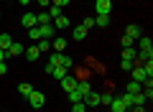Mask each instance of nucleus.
I'll use <instances>...</instances> for the list:
<instances>
[{"mask_svg": "<svg viewBox=\"0 0 153 112\" xmlns=\"http://www.w3.org/2000/svg\"><path fill=\"white\" fill-rule=\"evenodd\" d=\"M28 102H31V107L41 110V107L46 105V94H44V92H38V89H33L31 94H28Z\"/></svg>", "mask_w": 153, "mask_h": 112, "instance_id": "1", "label": "nucleus"}, {"mask_svg": "<svg viewBox=\"0 0 153 112\" xmlns=\"http://www.w3.org/2000/svg\"><path fill=\"white\" fill-rule=\"evenodd\" d=\"M94 10H97V16H110L112 0H97V3H94Z\"/></svg>", "mask_w": 153, "mask_h": 112, "instance_id": "2", "label": "nucleus"}, {"mask_svg": "<svg viewBox=\"0 0 153 112\" xmlns=\"http://www.w3.org/2000/svg\"><path fill=\"white\" fill-rule=\"evenodd\" d=\"M130 76H133V82H138V84H143L146 79H151V76H146L143 66H133V69H130Z\"/></svg>", "mask_w": 153, "mask_h": 112, "instance_id": "3", "label": "nucleus"}, {"mask_svg": "<svg viewBox=\"0 0 153 112\" xmlns=\"http://www.w3.org/2000/svg\"><path fill=\"white\" fill-rule=\"evenodd\" d=\"M21 23H23V28H26V31H28V28H36V26H38V21H36V16H33V13H26V16L21 18Z\"/></svg>", "mask_w": 153, "mask_h": 112, "instance_id": "4", "label": "nucleus"}, {"mask_svg": "<svg viewBox=\"0 0 153 112\" xmlns=\"http://www.w3.org/2000/svg\"><path fill=\"white\" fill-rule=\"evenodd\" d=\"M110 110H112V112H128V107H125V102H123L120 97H112V102H110Z\"/></svg>", "mask_w": 153, "mask_h": 112, "instance_id": "5", "label": "nucleus"}, {"mask_svg": "<svg viewBox=\"0 0 153 112\" xmlns=\"http://www.w3.org/2000/svg\"><path fill=\"white\" fill-rule=\"evenodd\" d=\"M82 102H84L87 107H97V105H100V94H97V92H89V94L84 97Z\"/></svg>", "mask_w": 153, "mask_h": 112, "instance_id": "6", "label": "nucleus"}, {"mask_svg": "<svg viewBox=\"0 0 153 112\" xmlns=\"http://www.w3.org/2000/svg\"><path fill=\"white\" fill-rule=\"evenodd\" d=\"M140 51H148V53H153V41H151V36H140Z\"/></svg>", "mask_w": 153, "mask_h": 112, "instance_id": "7", "label": "nucleus"}, {"mask_svg": "<svg viewBox=\"0 0 153 112\" xmlns=\"http://www.w3.org/2000/svg\"><path fill=\"white\" fill-rule=\"evenodd\" d=\"M74 89L79 92V94H82V99L89 94V92H92V89H89V82H84V79H82V82H76V87H74Z\"/></svg>", "mask_w": 153, "mask_h": 112, "instance_id": "8", "label": "nucleus"}, {"mask_svg": "<svg viewBox=\"0 0 153 112\" xmlns=\"http://www.w3.org/2000/svg\"><path fill=\"white\" fill-rule=\"evenodd\" d=\"M51 26H54V28H66V26H69V18L61 13V16H56L54 21H51Z\"/></svg>", "mask_w": 153, "mask_h": 112, "instance_id": "9", "label": "nucleus"}, {"mask_svg": "<svg viewBox=\"0 0 153 112\" xmlns=\"http://www.w3.org/2000/svg\"><path fill=\"white\" fill-rule=\"evenodd\" d=\"M74 87H76V79H74V76H64V79H61V89H64V92H71Z\"/></svg>", "mask_w": 153, "mask_h": 112, "instance_id": "10", "label": "nucleus"}, {"mask_svg": "<svg viewBox=\"0 0 153 112\" xmlns=\"http://www.w3.org/2000/svg\"><path fill=\"white\" fill-rule=\"evenodd\" d=\"M71 36H74V41H84V38H87V28H84V26H76L74 31H71Z\"/></svg>", "mask_w": 153, "mask_h": 112, "instance_id": "11", "label": "nucleus"}, {"mask_svg": "<svg viewBox=\"0 0 153 112\" xmlns=\"http://www.w3.org/2000/svg\"><path fill=\"white\" fill-rule=\"evenodd\" d=\"M54 31H56V28L51 26V23H46V26H38V33H41V38H49V36H54Z\"/></svg>", "mask_w": 153, "mask_h": 112, "instance_id": "12", "label": "nucleus"}, {"mask_svg": "<svg viewBox=\"0 0 153 112\" xmlns=\"http://www.w3.org/2000/svg\"><path fill=\"white\" fill-rule=\"evenodd\" d=\"M23 51H26V48H23L21 43H16V41H13V46H10V48L5 51V56H21Z\"/></svg>", "mask_w": 153, "mask_h": 112, "instance_id": "13", "label": "nucleus"}, {"mask_svg": "<svg viewBox=\"0 0 153 112\" xmlns=\"http://www.w3.org/2000/svg\"><path fill=\"white\" fill-rule=\"evenodd\" d=\"M38 56H41V51H38V46H28V48H26V59H28V61H36Z\"/></svg>", "mask_w": 153, "mask_h": 112, "instance_id": "14", "label": "nucleus"}, {"mask_svg": "<svg viewBox=\"0 0 153 112\" xmlns=\"http://www.w3.org/2000/svg\"><path fill=\"white\" fill-rule=\"evenodd\" d=\"M10 46H13V38L8 36V33H0V48H3V51H8Z\"/></svg>", "mask_w": 153, "mask_h": 112, "instance_id": "15", "label": "nucleus"}, {"mask_svg": "<svg viewBox=\"0 0 153 112\" xmlns=\"http://www.w3.org/2000/svg\"><path fill=\"white\" fill-rule=\"evenodd\" d=\"M125 92H128V94H138V92H143V84H138V82L130 79V82H128V89H125Z\"/></svg>", "mask_w": 153, "mask_h": 112, "instance_id": "16", "label": "nucleus"}, {"mask_svg": "<svg viewBox=\"0 0 153 112\" xmlns=\"http://www.w3.org/2000/svg\"><path fill=\"white\" fill-rule=\"evenodd\" d=\"M125 36H130L133 41H135V38H140V28H138L135 23H133V26H128V31H125Z\"/></svg>", "mask_w": 153, "mask_h": 112, "instance_id": "17", "label": "nucleus"}, {"mask_svg": "<svg viewBox=\"0 0 153 112\" xmlns=\"http://www.w3.org/2000/svg\"><path fill=\"white\" fill-rule=\"evenodd\" d=\"M36 46H38V51H41V53H49V51H51V43H49V38H41V41H38Z\"/></svg>", "mask_w": 153, "mask_h": 112, "instance_id": "18", "label": "nucleus"}, {"mask_svg": "<svg viewBox=\"0 0 153 112\" xmlns=\"http://www.w3.org/2000/svg\"><path fill=\"white\" fill-rule=\"evenodd\" d=\"M64 46H66V41H64V38H54V43H51V48H54L56 53H61V51H64Z\"/></svg>", "mask_w": 153, "mask_h": 112, "instance_id": "19", "label": "nucleus"}, {"mask_svg": "<svg viewBox=\"0 0 153 112\" xmlns=\"http://www.w3.org/2000/svg\"><path fill=\"white\" fill-rule=\"evenodd\" d=\"M51 76H56V79H64V76H66V69H64V66H54V69H51Z\"/></svg>", "mask_w": 153, "mask_h": 112, "instance_id": "20", "label": "nucleus"}, {"mask_svg": "<svg viewBox=\"0 0 153 112\" xmlns=\"http://www.w3.org/2000/svg\"><path fill=\"white\" fill-rule=\"evenodd\" d=\"M94 26L107 28V26H110V16H97V18H94Z\"/></svg>", "mask_w": 153, "mask_h": 112, "instance_id": "21", "label": "nucleus"}, {"mask_svg": "<svg viewBox=\"0 0 153 112\" xmlns=\"http://www.w3.org/2000/svg\"><path fill=\"white\" fill-rule=\"evenodd\" d=\"M36 21H38V26H46V23H51V16H49V13H38V16H36Z\"/></svg>", "mask_w": 153, "mask_h": 112, "instance_id": "22", "label": "nucleus"}, {"mask_svg": "<svg viewBox=\"0 0 153 112\" xmlns=\"http://www.w3.org/2000/svg\"><path fill=\"white\" fill-rule=\"evenodd\" d=\"M18 92H21L23 97H28V94H31V92H33V87L28 84V82H23V84H18Z\"/></svg>", "mask_w": 153, "mask_h": 112, "instance_id": "23", "label": "nucleus"}, {"mask_svg": "<svg viewBox=\"0 0 153 112\" xmlns=\"http://www.w3.org/2000/svg\"><path fill=\"white\" fill-rule=\"evenodd\" d=\"M133 66H135V59H123V61H120V69H123V71H130Z\"/></svg>", "mask_w": 153, "mask_h": 112, "instance_id": "24", "label": "nucleus"}, {"mask_svg": "<svg viewBox=\"0 0 153 112\" xmlns=\"http://www.w3.org/2000/svg\"><path fill=\"white\" fill-rule=\"evenodd\" d=\"M66 97H69V102H71V105H74V102H82V94H79V92H76V89L66 92Z\"/></svg>", "mask_w": 153, "mask_h": 112, "instance_id": "25", "label": "nucleus"}, {"mask_svg": "<svg viewBox=\"0 0 153 112\" xmlns=\"http://www.w3.org/2000/svg\"><path fill=\"white\" fill-rule=\"evenodd\" d=\"M46 13H49V16H51V21H54V18H56V16H61L64 10H61V8H56V5H49V8H46Z\"/></svg>", "mask_w": 153, "mask_h": 112, "instance_id": "26", "label": "nucleus"}, {"mask_svg": "<svg viewBox=\"0 0 153 112\" xmlns=\"http://www.w3.org/2000/svg\"><path fill=\"white\" fill-rule=\"evenodd\" d=\"M143 71H146V76H153V59L143 61Z\"/></svg>", "mask_w": 153, "mask_h": 112, "instance_id": "27", "label": "nucleus"}, {"mask_svg": "<svg viewBox=\"0 0 153 112\" xmlns=\"http://www.w3.org/2000/svg\"><path fill=\"white\" fill-rule=\"evenodd\" d=\"M71 112H87V105L84 102H74L71 105Z\"/></svg>", "mask_w": 153, "mask_h": 112, "instance_id": "28", "label": "nucleus"}, {"mask_svg": "<svg viewBox=\"0 0 153 112\" xmlns=\"http://www.w3.org/2000/svg\"><path fill=\"white\" fill-rule=\"evenodd\" d=\"M135 53H138V51L130 46V48H125V51H123V59H135Z\"/></svg>", "mask_w": 153, "mask_h": 112, "instance_id": "29", "label": "nucleus"}, {"mask_svg": "<svg viewBox=\"0 0 153 112\" xmlns=\"http://www.w3.org/2000/svg\"><path fill=\"white\" fill-rule=\"evenodd\" d=\"M120 99L125 102V107H128V110H130V107H133V94H128V92H125V94H123Z\"/></svg>", "mask_w": 153, "mask_h": 112, "instance_id": "30", "label": "nucleus"}, {"mask_svg": "<svg viewBox=\"0 0 153 112\" xmlns=\"http://www.w3.org/2000/svg\"><path fill=\"white\" fill-rule=\"evenodd\" d=\"M51 5H56V8H61V10H64V8L69 5V0H51Z\"/></svg>", "mask_w": 153, "mask_h": 112, "instance_id": "31", "label": "nucleus"}, {"mask_svg": "<svg viewBox=\"0 0 153 112\" xmlns=\"http://www.w3.org/2000/svg\"><path fill=\"white\" fill-rule=\"evenodd\" d=\"M133 43H135V41H133V38H130V36H123V48H130V46H133Z\"/></svg>", "mask_w": 153, "mask_h": 112, "instance_id": "32", "label": "nucleus"}, {"mask_svg": "<svg viewBox=\"0 0 153 112\" xmlns=\"http://www.w3.org/2000/svg\"><path fill=\"white\" fill-rule=\"evenodd\" d=\"M82 26H84V28H87V31H89V28L94 26V18H84V23H82Z\"/></svg>", "mask_w": 153, "mask_h": 112, "instance_id": "33", "label": "nucleus"}, {"mask_svg": "<svg viewBox=\"0 0 153 112\" xmlns=\"http://www.w3.org/2000/svg\"><path fill=\"white\" fill-rule=\"evenodd\" d=\"M36 3H38L41 8H49V5H51V0H36Z\"/></svg>", "mask_w": 153, "mask_h": 112, "instance_id": "34", "label": "nucleus"}, {"mask_svg": "<svg viewBox=\"0 0 153 112\" xmlns=\"http://www.w3.org/2000/svg\"><path fill=\"white\" fill-rule=\"evenodd\" d=\"M5 71H8V69H5V61H0V76L5 74Z\"/></svg>", "mask_w": 153, "mask_h": 112, "instance_id": "35", "label": "nucleus"}, {"mask_svg": "<svg viewBox=\"0 0 153 112\" xmlns=\"http://www.w3.org/2000/svg\"><path fill=\"white\" fill-rule=\"evenodd\" d=\"M0 61H5V51L3 48H0Z\"/></svg>", "mask_w": 153, "mask_h": 112, "instance_id": "36", "label": "nucleus"}, {"mask_svg": "<svg viewBox=\"0 0 153 112\" xmlns=\"http://www.w3.org/2000/svg\"><path fill=\"white\" fill-rule=\"evenodd\" d=\"M133 112H146V110H143V107H133Z\"/></svg>", "mask_w": 153, "mask_h": 112, "instance_id": "37", "label": "nucleus"}, {"mask_svg": "<svg viewBox=\"0 0 153 112\" xmlns=\"http://www.w3.org/2000/svg\"><path fill=\"white\" fill-rule=\"evenodd\" d=\"M18 3H21V5H28V3H31V0H18Z\"/></svg>", "mask_w": 153, "mask_h": 112, "instance_id": "38", "label": "nucleus"}]
</instances>
